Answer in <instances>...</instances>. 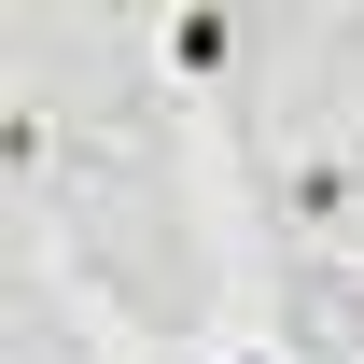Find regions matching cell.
Segmentation results:
<instances>
[]
</instances>
